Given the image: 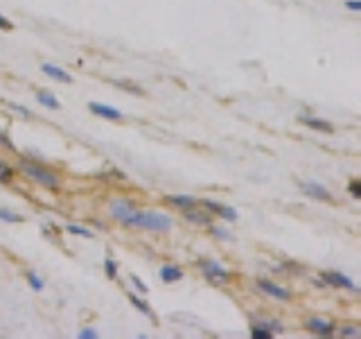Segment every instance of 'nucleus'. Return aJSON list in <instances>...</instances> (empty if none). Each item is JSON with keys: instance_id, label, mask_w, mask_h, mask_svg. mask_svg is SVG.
<instances>
[{"instance_id": "obj_5", "label": "nucleus", "mask_w": 361, "mask_h": 339, "mask_svg": "<svg viewBox=\"0 0 361 339\" xmlns=\"http://www.w3.org/2000/svg\"><path fill=\"white\" fill-rule=\"evenodd\" d=\"M109 213H111L113 220L120 222V224L129 226L133 213H136V206H133V201H129V199H113V201H109Z\"/></svg>"}, {"instance_id": "obj_28", "label": "nucleus", "mask_w": 361, "mask_h": 339, "mask_svg": "<svg viewBox=\"0 0 361 339\" xmlns=\"http://www.w3.org/2000/svg\"><path fill=\"white\" fill-rule=\"evenodd\" d=\"M348 190H350V195H352L354 199H361V181L352 179V181L348 183Z\"/></svg>"}, {"instance_id": "obj_2", "label": "nucleus", "mask_w": 361, "mask_h": 339, "mask_svg": "<svg viewBox=\"0 0 361 339\" xmlns=\"http://www.w3.org/2000/svg\"><path fill=\"white\" fill-rule=\"evenodd\" d=\"M18 169L25 174L30 181L38 183V186L47 188V190H59L61 188V179L57 177L52 169H47L43 163H36V161H21L18 163Z\"/></svg>"}, {"instance_id": "obj_26", "label": "nucleus", "mask_w": 361, "mask_h": 339, "mask_svg": "<svg viewBox=\"0 0 361 339\" xmlns=\"http://www.w3.org/2000/svg\"><path fill=\"white\" fill-rule=\"evenodd\" d=\"M129 280H131V285L136 287V292H140V294H147V292H149V285L144 283V280L138 278L136 274H131V276H129Z\"/></svg>"}, {"instance_id": "obj_3", "label": "nucleus", "mask_w": 361, "mask_h": 339, "mask_svg": "<svg viewBox=\"0 0 361 339\" xmlns=\"http://www.w3.org/2000/svg\"><path fill=\"white\" fill-rule=\"evenodd\" d=\"M196 267L201 269V274L205 276V278L210 280V283H228L230 280V271L224 267V265H219L217 260H196Z\"/></svg>"}, {"instance_id": "obj_12", "label": "nucleus", "mask_w": 361, "mask_h": 339, "mask_svg": "<svg viewBox=\"0 0 361 339\" xmlns=\"http://www.w3.org/2000/svg\"><path fill=\"white\" fill-rule=\"evenodd\" d=\"M298 122L305 124V127H310V129H314V132H321V134H334L332 122L316 118V115H298Z\"/></svg>"}, {"instance_id": "obj_22", "label": "nucleus", "mask_w": 361, "mask_h": 339, "mask_svg": "<svg viewBox=\"0 0 361 339\" xmlns=\"http://www.w3.org/2000/svg\"><path fill=\"white\" fill-rule=\"evenodd\" d=\"M64 229H66V233H70V235H79V237H93V233H90L88 229H84V226H79V224H66Z\"/></svg>"}, {"instance_id": "obj_24", "label": "nucleus", "mask_w": 361, "mask_h": 339, "mask_svg": "<svg viewBox=\"0 0 361 339\" xmlns=\"http://www.w3.org/2000/svg\"><path fill=\"white\" fill-rule=\"evenodd\" d=\"M14 172H16V169H14L12 165H7L5 161H0V183H9V181H12Z\"/></svg>"}, {"instance_id": "obj_16", "label": "nucleus", "mask_w": 361, "mask_h": 339, "mask_svg": "<svg viewBox=\"0 0 361 339\" xmlns=\"http://www.w3.org/2000/svg\"><path fill=\"white\" fill-rule=\"evenodd\" d=\"M127 296H129V301H131V305L138 310V312H142L144 317H149L153 323H156V314H153V310H151V305H149L147 301H142L140 296H138L136 292H127Z\"/></svg>"}, {"instance_id": "obj_4", "label": "nucleus", "mask_w": 361, "mask_h": 339, "mask_svg": "<svg viewBox=\"0 0 361 339\" xmlns=\"http://www.w3.org/2000/svg\"><path fill=\"white\" fill-rule=\"evenodd\" d=\"M255 287H257L264 296H271V299L282 301V303H287V301H291V299H293L291 289L282 287V285L273 283V280H269V278H257V280H255Z\"/></svg>"}, {"instance_id": "obj_13", "label": "nucleus", "mask_w": 361, "mask_h": 339, "mask_svg": "<svg viewBox=\"0 0 361 339\" xmlns=\"http://www.w3.org/2000/svg\"><path fill=\"white\" fill-rule=\"evenodd\" d=\"M165 201L170 203V206H174V208H179V210H190V208H196L199 206V201L194 199V197H190V195H167L165 197Z\"/></svg>"}, {"instance_id": "obj_25", "label": "nucleus", "mask_w": 361, "mask_h": 339, "mask_svg": "<svg viewBox=\"0 0 361 339\" xmlns=\"http://www.w3.org/2000/svg\"><path fill=\"white\" fill-rule=\"evenodd\" d=\"M115 86H120L122 91H127V93H133V95H142V93H144L140 86L131 84V81H115Z\"/></svg>"}, {"instance_id": "obj_10", "label": "nucleus", "mask_w": 361, "mask_h": 339, "mask_svg": "<svg viewBox=\"0 0 361 339\" xmlns=\"http://www.w3.org/2000/svg\"><path fill=\"white\" fill-rule=\"evenodd\" d=\"M183 217H185V222H190V224H194V226H208V224H213V215H210L203 206H196V208H190V210H183Z\"/></svg>"}, {"instance_id": "obj_21", "label": "nucleus", "mask_w": 361, "mask_h": 339, "mask_svg": "<svg viewBox=\"0 0 361 339\" xmlns=\"http://www.w3.org/2000/svg\"><path fill=\"white\" fill-rule=\"evenodd\" d=\"M251 337L253 339H271L273 332L267 330L264 326H260V323H253V326H251Z\"/></svg>"}, {"instance_id": "obj_20", "label": "nucleus", "mask_w": 361, "mask_h": 339, "mask_svg": "<svg viewBox=\"0 0 361 339\" xmlns=\"http://www.w3.org/2000/svg\"><path fill=\"white\" fill-rule=\"evenodd\" d=\"M0 222H7V224H21L23 215L18 213H12L9 208H0Z\"/></svg>"}, {"instance_id": "obj_9", "label": "nucleus", "mask_w": 361, "mask_h": 339, "mask_svg": "<svg viewBox=\"0 0 361 339\" xmlns=\"http://www.w3.org/2000/svg\"><path fill=\"white\" fill-rule=\"evenodd\" d=\"M300 190L305 192L307 197H312V199H319V201H334L332 192L327 190L323 183H319V181H305V183H300Z\"/></svg>"}, {"instance_id": "obj_19", "label": "nucleus", "mask_w": 361, "mask_h": 339, "mask_svg": "<svg viewBox=\"0 0 361 339\" xmlns=\"http://www.w3.org/2000/svg\"><path fill=\"white\" fill-rule=\"evenodd\" d=\"M336 335L343 337V339H359L361 337V328L359 326H341Z\"/></svg>"}, {"instance_id": "obj_27", "label": "nucleus", "mask_w": 361, "mask_h": 339, "mask_svg": "<svg viewBox=\"0 0 361 339\" xmlns=\"http://www.w3.org/2000/svg\"><path fill=\"white\" fill-rule=\"evenodd\" d=\"M210 226V233H213L215 237H219V240H230V231H226L224 226H213V224H208Z\"/></svg>"}, {"instance_id": "obj_33", "label": "nucleus", "mask_w": 361, "mask_h": 339, "mask_svg": "<svg viewBox=\"0 0 361 339\" xmlns=\"http://www.w3.org/2000/svg\"><path fill=\"white\" fill-rule=\"evenodd\" d=\"M345 7H348L350 12L359 14L361 12V0H348V3H345Z\"/></svg>"}, {"instance_id": "obj_18", "label": "nucleus", "mask_w": 361, "mask_h": 339, "mask_svg": "<svg viewBox=\"0 0 361 339\" xmlns=\"http://www.w3.org/2000/svg\"><path fill=\"white\" fill-rule=\"evenodd\" d=\"M25 280H27V285H30L34 292H43V289H45V283H43V278L36 274V271H27Z\"/></svg>"}, {"instance_id": "obj_30", "label": "nucleus", "mask_w": 361, "mask_h": 339, "mask_svg": "<svg viewBox=\"0 0 361 339\" xmlns=\"http://www.w3.org/2000/svg\"><path fill=\"white\" fill-rule=\"evenodd\" d=\"M9 109H12V111H16V113H21L23 115V118H30V109H25V106H23V104H16V102H9Z\"/></svg>"}, {"instance_id": "obj_29", "label": "nucleus", "mask_w": 361, "mask_h": 339, "mask_svg": "<svg viewBox=\"0 0 361 339\" xmlns=\"http://www.w3.org/2000/svg\"><path fill=\"white\" fill-rule=\"evenodd\" d=\"M0 147H3V149H7V152H14V143L9 140V136L5 134L3 129H0Z\"/></svg>"}, {"instance_id": "obj_1", "label": "nucleus", "mask_w": 361, "mask_h": 339, "mask_svg": "<svg viewBox=\"0 0 361 339\" xmlns=\"http://www.w3.org/2000/svg\"><path fill=\"white\" fill-rule=\"evenodd\" d=\"M129 226L142 229V231H151V233H167V231H172V226H174V220L158 210H136L131 222H129Z\"/></svg>"}, {"instance_id": "obj_17", "label": "nucleus", "mask_w": 361, "mask_h": 339, "mask_svg": "<svg viewBox=\"0 0 361 339\" xmlns=\"http://www.w3.org/2000/svg\"><path fill=\"white\" fill-rule=\"evenodd\" d=\"M36 102L41 106H45V109H50V111H59L61 109V102L57 100L52 93H47V91H36Z\"/></svg>"}, {"instance_id": "obj_7", "label": "nucleus", "mask_w": 361, "mask_h": 339, "mask_svg": "<svg viewBox=\"0 0 361 339\" xmlns=\"http://www.w3.org/2000/svg\"><path fill=\"white\" fill-rule=\"evenodd\" d=\"M321 278H323L325 285H332V287H336V289L357 292V285H354V280L350 278V276L341 274V271H323V274H321Z\"/></svg>"}, {"instance_id": "obj_14", "label": "nucleus", "mask_w": 361, "mask_h": 339, "mask_svg": "<svg viewBox=\"0 0 361 339\" xmlns=\"http://www.w3.org/2000/svg\"><path fill=\"white\" fill-rule=\"evenodd\" d=\"M41 70H43V75H47L50 79H55V81H61V84H72V77L64 70V68H59V66H55V64H41Z\"/></svg>"}, {"instance_id": "obj_8", "label": "nucleus", "mask_w": 361, "mask_h": 339, "mask_svg": "<svg viewBox=\"0 0 361 339\" xmlns=\"http://www.w3.org/2000/svg\"><path fill=\"white\" fill-rule=\"evenodd\" d=\"M305 328L316 337H334V332H336L334 323L327 321V319H321V317L305 319Z\"/></svg>"}, {"instance_id": "obj_23", "label": "nucleus", "mask_w": 361, "mask_h": 339, "mask_svg": "<svg viewBox=\"0 0 361 339\" xmlns=\"http://www.w3.org/2000/svg\"><path fill=\"white\" fill-rule=\"evenodd\" d=\"M104 274H107L111 280L118 278V265H115V260L111 258V256H107V258H104Z\"/></svg>"}, {"instance_id": "obj_31", "label": "nucleus", "mask_w": 361, "mask_h": 339, "mask_svg": "<svg viewBox=\"0 0 361 339\" xmlns=\"http://www.w3.org/2000/svg\"><path fill=\"white\" fill-rule=\"evenodd\" d=\"M77 337H79V339H97L99 335H97V330H95V328H84V330H81Z\"/></svg>"}, {"instance_id": "obj_11", "label": "nucleus", "mask_w": 361, "mask_h": 339, "mask_svg": "<svg viewBox=\"0 0 361 339\" xmlns=\"http://www.w3.org/2000/svg\"><path fill=\"white\" fill-rule=\"evenodd\" d=\"M88 109H90V113L99 115V118H107V120H122V111L115 109V106L102 104V102H88Z\"/></svg>"}, {"instance_id": "obj_32", "label": "nucleus", "mask_w": 361, "mask_h": 339, "mask_svg": "<svg viewBox=\"0 0 361 339\" xmlns=\"http://www.w3.org/2000/svg\"><path fill=\"white\" fill-rule=\"evenodd\" d=\"M0 30H5V32H12L14 30V23L9 21L7 16H3V14H0Z\"/></svg>"}, {"instance_id": "obj_15", "label": "nucleus", "mask_w": 361, "mask_h": 339, "mask_svg": "<svg viewBox=\"0 0 361 339\" xmlns=\"http://www.w3.org/2000/svg\"><path fill=\"white\" fill-rule=\"evenodd\" d=\"M158 276H161L163 283L172 285V283H179V280H183V269L176 267V265H163L161 269H158Z\"/></svg>"}, {"instance_id": "obj_6", "label": "nucleus", "mask_w": 361, "mask_h": 339, "mask_svg": "<svg viewBox=\"0 0 361 339\" xmlns=\"http://www.w3.org/2000/svg\"><path fill=\"white\" fill-rule=\"evenodd\" d=\"M201 206H203L210 215L219 217V220H224V222H237L239 220L237 210L230 208V206H226V203H219V201H213V199H203L201 201Z\"/></svg>"}]
</instances>
